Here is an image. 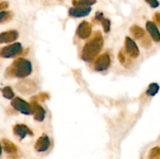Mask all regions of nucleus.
Masks as SVG:
<instances>
[{"mask_svg":"<svg viewBox=\"0 0 160 159\" xmlns=\"http://www.w3.org/2000/svg\"><path fill=\"white\" fill-rule=\"evenodd\" d=\"M9 7V2L6 1L2 2H0V11H3L4 9H6Z\"/></svg>","mask_w":160,"mask_h":159,"instance_id":"obj_26","label":"nucleus"},{"mask_svg":"<svg viewBox=\"0 0 160 159\" xmlns=\"http://www.w3.org/2000/svg\"><path fill=\"white\" fill-rule=\"evenodd\" d=\"M97 0H72L73 6H91L95 4Z\"/></svg>","mask_w":160,"mask_h":159,"instance_id":"obj_18","label":"nucleus"},{"mask_svg":"<svg viewBox=\"0 0 160 159\" xmlns=\"http://www.w3.org/2000/svg\"><path fill=\"white\" fill-rule=\"evenodd\" d=\"M23 52V47L19 42H15L11 45L5 46L0 49V57L4 59H10L21 55Z\"/></svg>","mask_w":160,"mask_h":159,"instance_id":"obj_3","label":"nucleus"},{"mask_svg":"<svg viewBox=\"0 0 160 159\" xmlns=\"http://www.w3.org/2000/svg\"><path fill=\"white\" fill-rule=\"evenodd\" d=\"M16 87L20 93L24 94L34 93L38 89L37 84L31 80H23L20 81L17 84Z\"/></svg>","mask_w":160,"mask_h":159,"instance_id":"obj_5","label":"nucleus"},{"mask_svg":"<svg viewBox=\"0 0 160 159\" xmlns=\"http://www.w3.org/2000/svg\"><path fill=\"white\" fill-rule=\"evenodd\" d=\"M51 146L50 139L46 134H42L34 143V150L38 153H43L48 151Z\"/></svg>","mask_w":160,"mask_h":159,"instance_id":"obj_9","label":"nucleus"},{"mask_svg":"<svg viewBox=\"0 0 160 159\" xmlns=\"http://www.w3.org/2000/svg\"><path fill=\"white\" fill-rule=\"evenodd\" d=\"M103 37L100 31H96L94 33L93 37L84 45L81 51V57L85 62H90L93 60L101 51L102 48Z\"/></svg>","mask_w":160,"mask_h":159,"instance_id":"obj_1","label":"nucleus"},{"mask_svg":"<svg viewBox=\"0 0 160 159\" xmlns=\"http://www.w3.org/2000/svg\"><path fill=\"white\" fill-rule=\"evenodd\" d=\"M153 19H154L155 22L160 26V12H156V13L154 14Z\"/></svg>","mask_w":160,"mask_h":159,"instance_id":"obj_27","label":"nucleus"},{"mask_svg":"<svg viewBox=\"0 0 160 159\" xmlns=\"http://www.w3.org/2000/svg\"><path fill=\"white\" fill-rule=\"evenodd\" d=\"M146 29L149 33L150 36L155 42L160 41V32L156 23L152 21H148L146 23Z\"/></svg>","mask_w":160,"mask_h":159,"instance_id":"obj_14","label":"nucleus"},{"mask_svg":"<svg viewBox=\"0 0 160 159\" xmlns=\"http://www.w3.org/2000/svg\"><path fill=\"white\" fill-rule=\"evenodd\" d=\"M111 65L110 56L108 53H103L98 56L94 63V69L98 72H102L108 70Z\"/></svg>","mask_w":160,"mask_h":159,"instance_id":"obj_6","label":"nucleus"},{"mask_svg":"<svg viewBox=\"0 0 160 159\" xmlns=\"http://www.w3.org/2000/svg\"><path fill=\"white\" fill-rule=\"evenodd\" d=\"M159 86L156 83H152L148 86V88L146 90V94L148 96H155L159 92Z\"/></svg>","mask_w":160,"mask_h":159,"instance_id":"obj_20","label":"nucleus"},{"mask_svg":"<svg viewBox=\"0 0 160 159\" xmlns=\"http://www.w3.org/2000/svg\"><path fill=\"white\" fill-rule=\"evenodd\" d=\"M2 148L6 154L9 155H15L18 151L17 145L8 139H2Z\"/></svg>","mask_w":160,"mask_h":159,"instance_id":"obj_16","label":"nucleus"},{"mask_svg":"<svg viewBox=\"0 0 160 159\" xmlns=\"http://www.w3.org/2000/svg\"><path fill=\"white\" fill-rule=\"evenodd\" d=\"M152 8H157L159 6V2L158 0H145Z\"/></svg>","mask_w":160,"mask_h":159,"instance_id":"obj_24","label":"nucleus"},{"mask_svg":"<svg viewBox=\"0 0 160 159\" xmlns=\"http://www.w3.org/2000/svg\"><path fill=\"white\" fill-rule=\"evenodd\" d=\"M2 93L3 97L6 99H13L14 98V92L12 89L9 86H6L2 89Z\"/></svg>","mask_w":160,"mask_h":159,"instance_id":"obj_21","label":"nucleus"},{"mask_svg":"<svg viewBox=\"0 0 160 159\" xmlns=\"http://www.w3.org/2000/svg\"><path fill=\"white\" fill-rule=\"evenodd\" d=\"M92 24L89 22L84 20L78 25L76 34L79 38L84 40V39H87L90 37L91 34H92Z\"/></svg>","mask_w":160,"mask_h":159,"instance_id":"obj_8","label":"nucleus"},{"mask_svg":"<svg viewBox=\"0 0 160 159\" xmlns=\"http://www.w3.org/2000/svg\"><path fill=\"white\" fill-rule=\"evenodd\" d=\"M31 109H32V114L34 115V118L36 121L42 122L45 118L46 112L45 108L40 104H38L36 101H32L31 102Z\"/></svg>","mask_w":160,"mask_h":159,"instance_id":"obj_12","label":"nucleus"},{"mask_svg":"<svg viewBox=\"0 0 160 159\" xmlns=\"http://www.w3.org/2000/svg\"><path fill=\"white\" fill-rule=\"evenodd\" d=\"M14 135L17 136L20 140H23L27 136H33V132L29 127L24 124H16L12 128Z\"/></svg>","mask_w":160,"mask_h":159,"instance_id":"obj_11","label":"nucleus"},{"mask_svg":"<svg viewBox=\"0 0 160 159\" xmlns=\"http://www.w3.org/2000/svg\"><path fill=\"white\" fill-rule=\"evenodd\" d=\"M118 59H119V61H120V63H121L122 65H124L125 63H126V57H125L124 54H123V51H120V52H119Z\"/></svg>","mask_w":160,"mask_h":159,"instance_id":"obj_25","label":"nucleus"},{"mask_svg":"<svg viewBox=\"0 0 160 159\" xmlns=\"http://www.w3.org/2000/svg\"><path fill=\"white\" fill-rule=\"evenodd\" d=\"M92 11L91 6H73L69 9V15L75 18L87 17Z\"/></svg>","mask_w":160,"mask_h":159,"instance_id":"obj_10","label":"nucleus"},{"mask_svg":"<svg viewBox=\"0 0 160 159\" xmlns=\"http://www.w3.org/2000/svg\"><path fill=\"white\" fill-rule=\"evenodd\" d=\"M94 20L97 23H101L102 25L103 30L106 33H109L111 29V22L109 19L105 18L104 15L102 12H97L95 13V18H94Z\"/></svg>","mask_w":160,"mask_h":159,"instance_id":"obj_15","label":"nucleus"},{"mask_svg":"<svg viewBox=\"0 0 160 159\" xmlns=\"http://www.w3.org/2000/svg\"><path fill=\"white\" fill-rule=\"evenodd\" d=\"M60 1H62V0H60Z\"/></svg>","mask_w":160,"mask_h":159,"instance_id":"obj_29","label":"nucleus"},{"mask_svg":"<svg viewBox=\"0 0 160 159\" xmlns=\"http://www.w3.org/2000/svg\"><path fill=\"white\" fill-rule=\"evenodd\" d=\"M148 159H160V147H156L150 150Z\"/></svg>","mask_w":160,"mask_h":159,"instance_id":"obj_22","label":"nucleus"},{"mask_svg":"<svg viewBox=\"0 0 160 159\" xmlns=\"http://www.w3.org/2000/svg\"><path fill=\"white\" fill-rule=\"evenodd\" d=\"M31 98H32V101H36V102H38V101L42 102V101H45L46 100H48L49 98V95L47 93H45V92H42V93H39L38 94L32 97Z\"/></svg>","mask_w":160,"mask_h":159,"instance_id":"obj_23","label":"nucleus"},{"mask_svg":"<svg viewBox=\"0 0 160 159\" xmlns=\"http://www.w3.org/2000/svg\"><path fill=\"white\" fill-rule=\"evenodd\" d=\"M124 47L125 51L130 57L135 59V58L138 57L139 55H140V51H139L137 44L131 37H126L124 41Z\"/></svg>","mask_w":160,"mask_h":159,"instance_id":"obj_7","label":"nucleus"},{"mask_svg":"<svg viewBox=\"0 0 160 159\" xmlns=\"http://www.w3.org/2000/svg\"><path fill=\"white\" fill-rule=\"evenodd\" d=\"M11 105L15 110L18 111L19 112L24 115H31L32 114V109H31V103H28L26 101L22 99L21 98H14L11 101Z\"/></svg>","mask_w":160,"mask_h":159,"instance_id":"obj_4","label":"nucleus"},{"mask_svg":"<svg viewBox=\"0 0 160 159\" xmlns=\"http://www.w3.org/2000/svg\"><path fill=\"white\" fill-rule=\"evenodd\" d=\"M19 33L15 30L0 33V44H6L13 42L18 38Z\"/></svg>","mask_w":160,"mask_h":159,"instance_id":"obj_13","label":"nucleus"},{"mask_svg":"<svg viewBox=\"0 0 160 159\" xmlns=\"http://www.w3.org/2000/svg\"><path fill=\"white\" fill-rule=\"evenodd\" d=\"M2 147L1 144H0V156L2 155Z\"/></svg>","mask_w":160,"mask_h":159,"instance_id":"obj_28","label":"nucleus"},{"mask_svg":"<svg viewBox=\"0 0 160 159\" xmlns=\"http://www.w3.org/2000/svg\"><path fill=\"white\" fill-rule=\"evenodd\" d=\"M12 19V13L9 11H0V24L6 23Z\"/></svg>","mask_w":160,"mask_h":159,"instance_id":"obj_19","label":"nucleus"},{"mask_svg":"<svg viewBox=\"0 0 160 159\" xmlns=\"http://www.w3.org/2000/svg\"><path fill=\"white\" fill-rule=\"evenodd\" d=\"M130 32H131V35L134 37V38L137 39V40H139V39L145 37V31L140 26H138V25H133L130 28Z\"/></svg>","mask_w":160,"mask_h":159,"instance_id":"obj_17","label":"nucleus"},{"mask_svg":"<svg viewBox=\"0 0 160 159\" xmlns=\"http://www.w3.org/2000/svg\"><path fill=\"white\" fill-rule=\"evenodd\" d=\"M32 73V64L31 61L23 58H19L12 62L5 72V76L7 78H23L30 76Z\"/></svg>","mask_w":160,"mask_h":159,"instance_id":"obj_2","label":"nucleus"}]
</instances>
